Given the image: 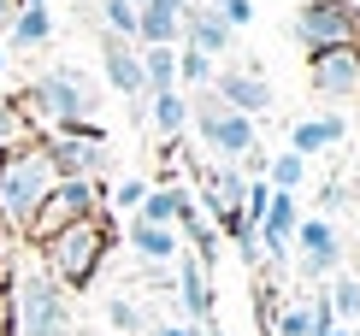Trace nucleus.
I'll use <instances>...</instances> for the list:
<instances>
[{
  "label": "nucleus",
  "instance_id": "f257e3e1",
  "mask_svg": "<svg viewBox=\"0 0 360 336\" xmlns=\"http://www.w3.org/2000/svg\"><path fill=\"white\" fill-rule=\"evenodd\" d=\"M53 183H59V165H53V154L41 142L0 154V231L30 236V219L53 195Z\"/></svg>",
  "mask_w": 360,
  "mask_h": 336
},
{
  "label": "nucleus",
  "instance_id": "f03ea898",
  "mask_svg": "<svg viewBox=\"0 0 360 336\" xmlns=\"http://www.w3.org/2000/svg\"><path fill=\"white\" fill-rule=\"evenodd\" d=\"M12 295V336H77V307L71 289H59L41 266H24L6 278Z\"/></svg>",
  "mask_w": 360,
  "mask_h": 336
},
{
  "label": "nucleus",
  "instance_id": "7ed1b4c3",
  "mask_svg": "<svg viewBox=\"0 0 360 336\" xmlns=\"http://www.w3.org/2000/svg\"><path fill=\"white\" fill-rule=\"evenodd\" d=\"M18 106L30 112V124H48V130H59V124H89V118L101 112V89L83 77L77 65H53V71H41L36 83H24V95H18Z\"/></svg>",
  "mask_w": 360,
  "mask_h": 336
},
{
  "label": "nucleus",
  "instance_id": "20e7f679",
  "mask_svg": "<svg viewBox=\"0 0 360 336\" xmlns=\"http://www.w3.org/2000/svg\"><path fill=\"white\" fill-rule=\"evenodd\" d=\"M107 219L101 212H89V219H71L65 231H53L48 242H41V271L59 283V289H89L101 271V259H107Z\"/></svg>",
  "mask_w": 360,
  "mask_h": 336
},
{
  "label": "nucleus",
  "instance_id": "39448f33",
  "mask_svg": "<svg viewBox=\"0 0 360 336\" xmlns=\"http://www.w3.org/2000/svg\"><path fill=\"white\" fill-rule=\"evenodd\" d=\"M189 130L201 136V148L213 160H224V165H243L248 154H254V118L248 112H236V106H224L213 89H201V95L189 101Z\"/></svg>",
  "mask_w": 360,
  "mask_h": 336
},
{
  "label": "nucleus",
  "instance_id": "423d86ee",
  "mask_svg": "<svg viewBox=\"0 0 360 336\" xmlns=\"http://www.w3.org/2000/svg\"><path fill=\"white\" fill-rule=\"evenodd\" d=\"M290 36L302 41L307 53L360 48V6H354V0H307V6H295Z\"/></svg>",
  "mask_w": 360,
  "mask_h": 336
},
{
  "label": "nucleus",
  "instance_id": "0eeeda50",
  "mask_svg": "<svg viewBox=\"0 0 360 336\" xmlns=\"http://www.w3.org/2000/svg\"><path fill=\"white\" fill-rule=\"evenodd\" d=\"M41 148L53 154L59 177H95L107 165V136L95 124H59L53 136H41Z\"/></svg>",
  "mask_w": 360,
  "mask_h": 336
},
{
  "label": "nucleus",
  "instance_id": "6e6552de",
  "mask_svg": "<svg viewBox=\"0 0 360 336\" xmlns=\"http://www.w3.org/2000/svg\"><path fill=\"white\" fill-rule=\"evenodd\" d=\"M290 248H295V266H302V278H313V283H325V278L342 266V236H337V224L325 219V212H313V219L295 224Z\"/></svg>",
  "mask_w": 360,
  "mask_h": 336
},
{
  "label": "nucleus",
  "instance_id": "1a4fd4ad",
  "mask_svg": "<svg viewBox=\"0 0 360 336\" xmlns=\"http://www.w3.org/2000/svg\"><path fill=\"white\" fill-rule=\"evenodd\" d=\"M307 77L325 101H354L360 95V48H325L307 53Z\"/></svg>",
  "mask_w": 360,
  "mask_h": 336
},
{
  "label": "nucleus",
  "instance_id": "9d476101",
  "mask_svg": "<svg viewBox=\"0 0 360 336\" xmlns=\"http://www.w3.org/2000/svg\"><path fill=\"white\" fill-rule=\"evenodd\" d=\"M101 65H107V89H118L124 101H148V77H142V48L136 41L101 36Z\"/></svg>",
  "mask_w": 360,
  "mask_h": 336
},
{
  "label": "nucleus",
  "instance_id": "9b49d317",
  "mask_svg": "<svg viewBox=\"0 0 360 336\" xmlns=\"http://www.w3.org/2000/svg\"><path fill=\"white\" fill-rule=\"evenodd\" d=\"M213 95L224 106H236V112H248V118H260V112H272V83L260 77V71H213Z\"/></svg>",
  "mask_w": 360,
  "mask_h": 336
},
{
  "label": "nucleus",
  "instance_id": "f8f14e48",
  "mask_svg": "<svg viewBox=\"0 0 360 336\" xmlns=\"http://www.w3.org/2000/svg\"><path fill=\"white\" fill-rule=\"evenodd\" d=\"M236 41V30L219 18L213 6H207V0H189L184 6V48H195V53H207V59H219L224 48H231Z\"/></svg>",
  "mask_w": 360,
  "mask_h": 336
},
{
  "label": "nucleus",
  "instance_id": "ddd939ff",
  "mask_svg": "<svg viewBox=\"0 0 360 336\" xmlns=\"http://www.w3.org/2000/svg\"><path fill=\"white\" fill-rule=\"evenodd\" d=\"M295 224H302V207H295V195H283L272 189V207H266V219L254 224V242H266V259H290V236H295Z\"/></svg>",
  "mask_w": 360,
  "mask_h": 336
},
{
  "label": "nucleus",
  "instance_id": "4468645a",
  "mask_svg": "<svg viewBox=\"0 0 360 336\" xmlns=\"http://www.w3.org/2000/svg\"><path fill=\"white\" fill-rule=\"evenodd\" d=\"M177 301H184L189 325H213V271L195 254H177Z\"/></svg>",
  "mask_w": 360,
  "mask_h": 336
},
{
  "label": "nucleus",
  "instance_id": "2eb2a0df",
  "mask_svg": "<svg viewBox=\"0 0 360 336\" xmlns=\"http://www.w3.org/2000/svg\"><path fill=\"white\" fill-rule=\"evenodd\" d=\"M184 41V6H136V48H177Z\"/></svg>",
  "mask_w": 360,
  "mask_h": 336
},
{
  "label": "nucleus",
  "instance_id": "dca6fc26",
  "mask_svg": "<svg viewBox=\"0 0 360 336\" xmlns=\"http://www.w3.org/2000/svg\"><path fill=\"white\" fill-rule=\"evenodd\" d=\"M342 136H349V124L342 118H295L290 124V154H302V160H313V154H325V148H337Z\"/></svg>",
  "mask_w": 360,
  "mask_h": 336
},
{
  "label": "nucleus",
  "instance_id": "f3484780",
  "mask_svg": "<svg viewBox=\"0 0 360 336\" xmlns=\"http://www.w3.org/2000/svg\"><path fill=\"white\" fill-rule=\"evenodd\" d=\"M130 248H136L148 266H177V254H184V236L166 231V224H142V219H130Z\"/></svg>",
  "mask_w": 360,
  "mask_h": 336
},
{
  "label": "nucleus",
  "instance_id": "a211bd4d",
  "mask_svg": "<svg viewBox=\"0 0 360 336\" xmlns=\"http://www.w3.org/2000/svg\"><path fill=\"white\" fill-rule=\"evenodd\" d=\"M53 41V18H48V6H18L12 12V24H6V41L0 48H48Z\"/></svg>",
  "mask_w": 360,
  "mask_h": 336
},
{
  "label": "nucleus",
  "instance_id": "6ab92c4d",
  "mask_svg": "<svg viewBox=\"0 0 360 336\" xmlns=\"http://www.w3.org/2000/svg\"><path fill=\"white\" fill-rule=\"evenodd\" d=\"M184 207H189V195L177 189V183H154V189H148V201L136 207V219H142V224H166V231H172Z\"/></svg>",
  "mask_w": 360,
  "mask_h": 336
},
{
  "label": "nucleus",
  "instance_id": "aec40b11",
  "mask_svg": "<svg viewBox=\"0 0 360 336\" xmlns=\"http://www.w3.org/2000/svg\"><path fill=\"white\" fill-rule=\"evenodd\" d=\"M325 301H331L337 325H360V278L354 271H331L325 278Z\"/></svg>",
  "mask_w": 360,
  "mask_h": 336
},
{
  "label": "nucleus",
  "instance_id": "412c9836",
  "mask_svg": "<svg viewBox=\"0 0 360 336\" xmlns=\"http://www.w3.org/2000/svg\"><path fill=\"white\" fill-rule=\"evenodd\" d=\"M148 106H154V124H160V136H184L189 130V101H184V89H160V95H148Z\"/></svg>",
  "mask_w": 360,
  "mask_h": 336
},
{
  "label": "nucleus",
  "instance_id": "4be33fe9",
  "mask_svg": "<svg viewBox=\"0 0 360 336\" xmlns=\"http://www.w3.org/2000/svg\"><path fill=\"white\" fill-rule=\"evenodd\" d=\"M36 142V124H30V112L12 95H0V154H12V148H30Z\"/></svg>",
  "mask_w": 360,
  "mask_h": 336
},
{
  "label": "nucleus",
  "instance_id": "5701e85b",
  "mask_svg": "<svg viewBox=\"0 0 360 336\" xmlns=\"http://www.w3.org/2000/svg\"><path fill=\"white\" fill-rule=\"evenodd\" d=\"M142 77H148V95L177 89V48H142Z\"/></svg>",
  "mask_w": 360,
  "mask_h": 336
},
{
  "label": "nucleus",
  "instance_id": "b1692460",
  "mask_svg": "<svg viewBox=\"0 0 360 336\" xmlns=\"http://www.w3.org/2000/svg\"><path fill=\"white\" fill-rule=\"evenodd\" d=\"M207 83H213V59H207V53H195V48H184V41H177V89H195V95H201Z\"/></svg>",
  "mask_w": 360,
  "mask_h": 336
},
{
  "label": "nucleus",
  "instance_id": "393cba45",
  "mask_svg": "<svg viewBox=\"0 0 360 336\" xmlns=\"http://www.w3.org/2000/svg\"><path fill=\"white\" fill-rule=\"evenodd\" d=\"M101 30L118 41H136V6H124V0H101Z\"/></svg>",
  "mask_w": 360,
  "mask_h": 336
},
{
  "label": "nucleus",
  "instance_id": "a878e982",
  "mask_svg": "<svg viewBox=\"0 0 360 336\" xmlns=\"http://www.w3.org/2000/svg\"><path fill=\"white\" fill-rule=\"evenodd\" d=\"M266 172H272V189H283V195H295L307 183V160L302 154H278L272 165H266Z\"/></svg>",
  "mask_w": 360,
  "mask_h": 336
},
{
  "label": "nucleus",
  "instance_id": "bb28decb",
  "mask_svg": "<svg viewBox=\"0 0 360 336\" xmlns=\"http://www.w3.org/2000/svg\"><path fill=\"white\" fill-rule=\"evenodd\" d=\"M272 336H313V313H307V301H290V307L278 313Z\"/></svg>",
  "mask_w": 360,
  "mask_h": 336
},
{
  "label": "nucleus",
  "instance_id": "cd10ccee",
  "mask_svg": "<svg viewBox=\"0 0 360 336\" xmlns=\"http://www.w3.org/2000/svg\"><path fill=\"white\" fill-rule=\"evenodd\" d=\"M107 318H112V330H148V318H142V307H136V301H124V295H112L107 301Z\"/></svg>",
  "mask_w": 360,
  "mask_h": 336
},
{
  "label": "nucleus",
  "instance_id": "c85d7f7f",
  "mask_svg": "<svg viewBox=\"0 0 360 336\" xmlns=\"http://www.w3.org/2000/svg\"><path fill=\"white\" fill-rule=\"evenodd\" d=\"M148 189H154L148 177H124V183H112V207H118V212H136V207L148 201Z\"/></svg>",
  "mask_w": 360,
  "mask_h": 336
},
{
  "label": "nucleus",
  "instance_id": "c756f323",
  "mask_svg": "<svg viewBox=\"0 0 360 336\" xmlns=\"http://www.w3.org/2000/svg\"><path fill=\"white\" fill-rule=\"evenodd\" d=\"M213 12H219L231 30H248V24H254V0H219Z\"/></svg>",
  "mask_w": 360,
  "mask_h": 336
},
{
  "label": "nucleus",
  "instance_id": "7c9ffc66",
  "mask_svg": "<svg viewBox=\"0 0 360 336\" xmlns=\"http://www.w3.org/2000/svg\"><path fill=\"white\" fill-rule=\"evenodd\" d=\"M154 336H195V325H177V318H154Z\"/></svg>",
  "mask_w": 360,
  "mask_h": 336
},
{
  "label": "nucleus",
  "instance_id": "2f4dec72",
  "mask_svg": "<svg viewBox=\"0 0 360 336\" xmlns=\"http://www.w3.org/2000/svg\"><path fill=\"white\" fill-rule=\"evenodd\" d=\"M0 336H12V295H6V283H0Z\"/></svg>",
  "mask_w": 360,
  "mask_h": 336
},
{
  "label": "nucleus",
  "instance_id": "473e14b6",
  "mask_svg": "<svg viewBox=\"0 0 360 336\" xmlns=\"http://www.w3.org/2000/svg\"><path fill=\"white\" fill-rule=\"evenodd\" d=\"M195 336H224V330L219 325H195Z\"/></svg>",
  "mask_w": 360,
  "mask_h": 336
},
{
  "label": "nucleus",
  "instance_id": "72a5a7b5",
  "mask_svg": "<svg viewBox=\"0 0 360 336\" xmlns=\"http://www.w3.org/2000/svg\"><path fill=\"white\" fill-rule=\"evenodd\" d=\"M319 336H349V325H331V330H319Z\"/></svg>",
  "mask_w": 360,
  "mask_h": 336
},
{
  "label": "nucleus",
  "instance_id": "f704fd0d",
  "mask_svg": "<svg viewBox=\"0 0 360 336\" xmlns=\"http://www.w3.org/2000/svg\"><path fill=\"white\" fill-rule=\"evenodd\" d=\"M0 283H6V242H0Z\"/></svg>",
  "mask_w": 360,
  "mask_h": 336
},
{
  "label": "nucleus",
  "instance_id": "c9c22d12",
  "mask_svg": "<svg viewBox=\"0 0 360 336\" xmlns=\"http://www.w3.org/2000/svg\"><path fill=\"white\" fill-rule=\"evenodd\" d=\"M124 6H148V0H124Z\"/></svg>",
  "mask_w": 360,
  "mask_h": 336
},
{
  "label": "nucleus",
  "instance_id": "e433bc0d",
  "mask_svg": "<svg viewBox=\"0 0 360 336\" xmlns=\"http://www.w3.org/2000/svg\"><path fill=\"white\" fill-rule=\"evenodd\" d=\"M349 336H360V325H349Z\"/></svg>",
  "mask_w": 360,
  "mask_h": 336
},
{
  "label": "nucleus",
  "instance_id": "4c0bfd02",
  "mask_svg": "<svg viewBox=\"0 0 360 336\" xmlns=\"http://www.w3.org/2000/svg\"><path fill=\"white\" fill-rule=\"evenodd\" d=\"M0 65H6V48H0Z\"/></svg>",
  "mask_w": 360,
  "mask_h": 336
},
{
  "label": "nucleus",
  "instance_id": "58836bf2",
  "mask_svg": "<svg viewBox=\"0 0 360 336\" xmlns=\"http://www.w3.org/2000/svg\"><path fill=\"white\" fill-rule=\"evenodd\" d=\"M207 6H219V0H207Z\"/></svg>",
  "mask_w": 360,
  "mask_h": 336
}]
</instances>
